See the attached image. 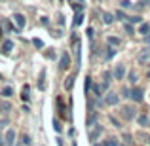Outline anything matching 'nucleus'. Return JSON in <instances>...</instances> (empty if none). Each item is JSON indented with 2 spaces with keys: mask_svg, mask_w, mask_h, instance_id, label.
<instances>
[{
  "mask_svg": "<svg viewBox=\"0 0 150 146\" xmlns=\"http://www.w3.org/2000/svg\"><path fill=\"white\" fill-rule=\"evenodd\" d=\"M120 116L124 118L125 121H131V120H135V118H137V108H135V106H129V104H125V106H122V110H120Z\"/></svg>",
  "mask_w": 150,
  "mask_h": 146,
  "instance_id": "f257e3e1",
  "label": "nucleus"
},
{
  "mask_svg": "<svg viewBox=\"0 0 150 146\" xmlns=\"http://www.w3.org/2000/svg\"><path fill=\"white\" fill-rule=\"evenodd\" d=\"M118 102H120V95H118V93H114V91L106 93V97H105L106 106H114V104H118Z\"/></svg>",
  "mask_w": 150,
  "mask_h": 146,
  "instance_id": "f03ea898",
  "label": "nucleus"
},
{
  "mask_svg": "<svg viewBox=\"0 0 150 146\" xmlns=\"http://www.w3.org/2000/svg\"><path fill=\"white\" fill-rule=\"evenodd\" d=\"M129 99H133L135 102H143L144 101V91L141 87H133L131 89V95H129Z\"/></svg>",
  "mask_w": 150,
  "mask_h": 146,
  "instance_id": "7ed1b4c3",
  "label": "nucleus"
},
{
  "mask_svg": "<svg viewBox=\"0 0 150 146\" xmlns=\"http://www.w3.org/2000/svg\"><path fill=\"white\" fill-rule=\"evenodd\" d=\"M15 137H17V133H15L13 129H8L6 135H4V142H6V146H15Z\"/></svg>",
  "mask_w": 150,
  "mask_h": 146,
  "instance_id": "20e7f679",
  "label": "nucleus"
},
{
  "mask_svg": "<svg viewBox=\"0 0 150 146\" xmlns=\"http://www.w3.org/2000/svg\"><path fill=\"white\" fill-rule=\"evenodd\" d=\"M148 59H150V46H146V48H143L139 51V55H137V61L139 63H148Z\"/></svg>",
  "mask_w": 150,
  "mask_h": 146,
  "instance_id": "39448f33",
  "label": "nucleus"
},
{
  "mask_svg": "<svg viewBox=\"0 0 150 146\" xmlns=\"http://www.w3.org/2000/svg\"><path fill=\"white\" fill-rule=\"evenodd\" d=\"M101 133H103V125H99V123L91 125V131H89V140H97L101 137Z\"/></svg>",
  "mask_w": 150,
  "mask_h": 146,
  "instance_id": "423d86ee",
  "label": "nucleus"
},
{
  "mask_svg": "<svg viewBox=\"0 0 150 146\" xmlns=\"http://www.w3.org/2000/svg\"><path fill=\"white\" fill-rule=\"evenodd\" d=\"M112 76L116 78V80H124V76H125V66L124 65H116V66H114V70H112Z\"/></svg>",
  "mask_w": 150,
  "mask_h": 146,
  "instance_id": "0eeeda50",
  "label": "nucleus"
},
{
  "mask_svg": "<svg viewBox=\"0 0 150 146\" xmlns=\"http://www.w3.org/2000/svg\"><path fill=\"white\" fill-rule=\"evenodd\" d=\"M11 19H13V23H15V27H17V29L19 30H21V29H25V15H23V13H13V17H11Z\"/></svg>",
  "mask_w": 150,
  "mask_h": 146,
  "instance_id": "6e6552de",
  "label": "nucleus"
},
{
  "mask_svg": "<svg viewBox=\"0 0 150 146\" xmlns=\"http://www.w3.org/2000/svg\"><path fill=\"white\" fill-rule=\"evenodd\" d=\"M69 66H70V57H69V53H63L61 55V61H59V68L67 70Z\"/></svg>",
  "mask_w": 150,
  "mask_h": 146,
  "instance_id": "1a4fd4ad",
  "label": "nucleus"
},
{
  "mask_svg": "<svg viewBox=\"0 0 150 146\" xmlns=\"http://www.w3.org/2000/svg\"><path fill=\"white\" fill-rule=\"evenodd\" d=\"M106 44H108L110 48H118V46L122 44V40L116 38V36H106Z\"/></svg>",
  "mask_w": 150,
  "mask_h": 146,
  "instance_id": "9d476101",
  "label": "nucleus"
},
{
  "mask_svg": "<svg viewBox=\"0 0 150 146\" xmlns=\"http://www.w3.org/2000/svg\"><path fill=\"white\" fill-rule=\"evenodd\" d=\"M137 121H139V125H143V127L150 125V118H148V114H141V116H137Z\"/></svg>",
  "mask_w": 150,
  "mask_h": 146,
  "instance_id": "9b49d317",
  "label": "nucleus"
},
{
  "mask_svg": "<svg viewBox=\"0 0 150 146\" xmlns=\"http://www.w3.org/2000/svg\"><path fill=\"white\" fill-rule=\"evenodd\" d=\"M0 93H2L4 99H10L11 95H13V87H11V85H6V87H2V91H0Z\"/></svg>",
  "mask_w": 150,
  "mask_h": 146,
  "instance_id": "f8f14e48",
  "label": "nucleus"
},
{
  "mask_svg": "<svg viewBox=\"0 0 150 146\" xmlns=\"http://www.w3.org/2000/svg\"><path fill=\"white\" fill-rule=\"evenodd\" d=\"M112 21H114V15L108 13V11H103V23L105 25H112Z\"/></svg>",
  "mask_w": 150,
  "mask_h": 146,
  "instance_id": "ddd939ff",
  "label": "nucleus"
},
{
  "mask_svg": "<svg viewBox=\"0 0 150 146\" xmlns=\"http://www.w3.org/2000/svg\"><path fill=\"white\" fill-rule=\"evenodd\" d=\"M10 110H11V102L10 101H2V102H0V112L8 114Z\"/></svg>",
  "mask_w": 150,
  "mask_h": 146,
  "instance_id": "4468645a",
  "label": "nucleus"
},
{
  "mask_svg": "<svg viewBox=\"0 0 150 146\" xmlns=\"http://www.w3.org/2000/svg\"><path fill=\"white\" fill-rule=\"evenodd\" d=\"M72 85H74V76H69L65 80V89H67V91H70V89H72Z\"/></svg>",
  "mask_w": 150,
  "mask_h": 146,
  "instance_id": "2eb2a0df",
  "label": "nucleus"
},
{
  "mask_svg": "<svg viewBox=\"0 0 150 146\" xmlns=\"http://www.w3.org/2000/svg\"><path fill=\"white\" fill-rule=\"evenodd\" d=\"M139 32L141 34H148L150 32V25H148V23H141V25H139Z\"/></svg>",
  "mask_w": 150,
  "mask_h": 146,
  "instance_id": "dca6fc26",
  "label": "nucleus"
},
{
  "mask_svg": "<svg viewBox=\"0 0 150 146\" xmlns=\"http://www.w3.org/2000/svg\"><path fill=\"white\" fill-rule=\"evenodd\" d=\"M124 30L129 34V36H133V34H135V29H133V25H131V23H125V25H124Z\"/></svg>",
  "mask_w": 150,
  "mask_h": 146,
  "instance_id": "f3484780",
  "label": "nucleus"
},
{
  "mask_svg": "<svg viewBox=\"0 0 150 146\" xmlns=\"http://www.w3.org/2000/svg\"><path fill=\"white\" fill-rule=\"evenodd\" d=\"M2 49L4 51H11V49H13V42H11V40H6L2 44Z\"/></svg>",
  "mask_w": 150,
  "mask_h": 146,
  "instance_id": "a211bd4d",
  "label": "nucleus"
},
{
  "mask_svg": "<svg viewBox=\"0 0 150 146\" xmlns=\"http://www.w3.org/2000/svg\"><path fill=\"white\" fill-rule=\"evenodd\" d=\"M103 146H120V144H118L116 139H106V140H103Z\"/></svg>",
  "mask_w": 150,
  "mask_h": 146,
  "instance_id": "6ab92c4d",
  "label": "nucleus"
},
{
  "mask_svg": "<svg viewBox=\"0 0 150 146\" xmlns=\"http://www.w3.org/2000/svg\"><path fill=\"white\" fill-rule=\"evenodd\" d=\"M44 76H46V72L42 70V72H40V80H38V89H44V87H46V84H44Z\"/></svg>",
  "mask_w": 150,
  "mask_h": 146,
  "instance_id": "aec40b11",
  "label": "nucleus"
},
{
  "mask_svg": "<svg viewBox=\"0 0 150 146\" xmlns=\"http://www.w3.org/2000/svg\"><path fill=\"white\" fill-rule=\"evenodd\" d=\"M131 6H133V4L129 2V0H120V8H122V10H127V8H131Z\"/></svg>",
  "mask_w": 150,
  "mask_h": 146,
  "instance_id": "412c9836",
  "label": "nucleus"
},
{
  "mask_svg": "<svg viewBox=\"0 0 150 146\" xmlns=\"http://www.w3.org/2000/svg\"><path fill=\"white\" fill-rule=\"evenodd\" d=\"M141 21H143V19H141L139 15H133V17H127V23H131V25H133V23H139V25H141Z\"/></svg>",
  "mask_w": 150,
  "mask_h": 146,
  "instance_id": "4be33fe9",
  "label": "nucleus"
},
{
  "mask_svg": "<svg viewBox=\"0 0 150 146\" xmlns=\"http://www.w3.org/2000/svg\"><path fill=\"white\" fill-rule=\"evenodd\" d=\"M82 21H84V15H82L80 11H78L76 17H74V25H82Z\"/></svg>",
  "mask_w": 150,
  "mask_h": 146,
  "instance_id": "5701e85b",
  "label": "nucleus"
},
{
  "mask_svg": "<svg viewBox=\"0 0 150 146\" xmlns=\"http://www.w3.org/2000/svg\"><path fill=\"white\" fill-rule=\"evenodd\" d=\"M21 140H23V144H25V146H30V142H33V140H30V137L27 135V133L21 137Z\"/></svg>",
  "mask_w": 150,
  "mask_h": 146,
  "instance_id": "b1692460",
  "label": "nucleus"
},
{
  "mask_svg": "<svg viewBox=\"0 0 150 146\" xmlns=\"http://www.w3.org/2000/svg\"><path fill=\"white\" fill-rule=\"evenodd\" d=\"M6 125H10V120L8 118H0V129H4Z\"/></svg>",
  "mask_w": 150,
  "mask_h": 146,
  "instance_id": "393cba45",
  "label": "nucleus"
},
{
  "mask_svg": "<svg viewBox=\"0 0 150 146\" xmlns=\"http://www.w3.org/2000/svg\"><path fill=\"white\" fill-rule=\"evenodd\" d=\"M53 129H55V131H57V133H61V131H63V127H61V123H59V121H57V120H53Z\"/></svg>",
  "mask_w": 150,
  "mask_h": 146,
  "instance_id": "a878e982",
  "label": "nucleus"
},
{
  "mask_svg": "<svg viewBox=\"0 0 150 146\" xmlns=\"http://www.w3.org/2000/svg\"><path fill=\"white\" fill-rule=\"evenodd\" d=\"M116 19H125V21H127V17H125V13H124L122 10H118V11H116Z\"/></svg>",
  "mask_w": 150,
  "mask_h": 146,
  "instance_id": "bb28decb",
  "label": "nucleus"
},
{
  "mask_svg": "<svg viewBox=\"0 0 150 146\" xmlns=\"http://www.w3.org/2000/svg\"><path fill=\"white\" fill-rule=\"evenodd\" d=\"M106 49H108V51H106V59H110V57H112L114 53H116V49H114V48H110V46H108Z\"/></svg>",
  "mask_w": 150,
  "mask_h": 146,
  "instance_id": "cd10ccee",
  "label": "nucleus"
},
{
  "mask_svg": "<svg viewBox=\"0 0 150 146\" xmlns=\"http://www.w3.org/2000/svg\"><path fill=\"white\" fill-rule=\"evenodd\" d=\"M84 87H86V93H88V91H89V87H91V78H89V76L86 78V85H84Z\"/></svg>",
  "mask_w": 150,
  "mask_h": 146,
  "instance_id": "c85d7f7f",
  "label": "nucleus"
},
{
  "mask_svg": "<svg viewBox=\"0 0 150 146\" xmlns=\"http://www.w3.org/2000/svg\"><path fill=\"white\" fill-rule=\"evenodd\" d=\"M23 99H25V101H29V87H23Z\"/></svg>",
  "mask_w": 150,
  "mask_h": 146,
  "instance_id": "c756f323",
  "label": "nucleus"
},
{
  "mask_svg": "<svg viewBox=\"0 0 150 146\" xmlns=\"http://www.w3.org/2000/svg\"><path fill=\"white\" fill-rule=\"evenodd\" d=\"M33 44L36 46V48H42V46H44V44H42V40H40V38H34V40H33Z\"/></svg>",
  "mask_w": 150,
  "mask_h": 146,
  "instance_id": "7c9ffc66",
  "label": "nucleus"
},
{
  "mask_svg": "<svg viewBox=\"0 0 150 146\" xmlns=\"http://www.w3.org/2000/svg\"><path fill=\"white\" fill-rule=\"evenodd\" d=\"M129 82H131V84H135V82H137V74L135 72H129Z\"/></svg>",
  "mask_w": 150,
  "mask_h": 146,
  "instance_id": "2f4dec72",
  "label": "nucleus"
},
{
  "mask_svg": "<svg viewBox=\"0 0 150 146\" xmlns=\"http://www.w3.org/2000/svg\"><path fill=\"white\" fill-rule=\"evenodd\" d=\"M93 93H95V97H99V95H101V89H99V85H93Z\"/></svg>",
  "mask_w": 150,
  "mask_h": 146,
  "instance_id": "473e14b6",
  "label": "nucleus"
},
{
  "mask_svg": "<svg viewBox=\"0 0 150 146\" xmlns=\"http://www.w3.org/2000/svg\"><path fill=\"white\" fill-rule=\"evenodd\" d=\"M139 6H150V0H141Z\"/></svg>",
  "mask_w": 150,
  "mask_h": 146,
  "instance_id": "72a5a7b5",
  "label": "nucleus"
},
{
  "mask_svg": "<svg viewBox=\"0 0 150 146\" xmlns=\"http://www.w3.org/2000/svg\"><path fill=\"white\" fill-rule=\"evenodd\" d=\"M144 42H146V44L150 46V32H148V34H144Z\"/></svg>",
  "mask_w": 150,
  "mask_h": 146,
  "instance_id": "f704fd0d",
  "label": "nucleus"
},
{
  "mask_svg": "<svg viewBox=\"0 0 150 146\" xmlns=\"http://www.w3.org/2000/svg\"><path fill=\"white\" fill-rule=\"evenodd\" d=\"M0 146H6V142H4V137H0Z\"/></svg>",
  "mask_w": 150,
  "mask_h": 146,
  "instance_id": "c9c22d12",
  "label": "nucleus"
},
{
  "mask_svg": "<svg viewBox=\"0 0 150 146\" xmlns=\"http://www.w3.org/2000/svg\"><path fill=\"white\" fill-rule=\"evenodd\" d=\"M146 76H148V80H150V70H148V74H146Z\"/></svg>",
  "mask_w": 150,
  "mask_h": 146,
  "instance_id": "e433bc0d",
  "label": "nucleus"
},
{
  "mask_svg": "<svg viewBox=\"0 0 150 146\" xmlns=\"http://www.w3.org/2000/svg\"><path fill=\"white\" fill-rule=\"evenodd\" d=\"M95 146H103V144H95Z\"/></svg>",
  "mask_w": 150,
  "mask_h": 146,
  "instance_id": "4c0bfd02",
  "label": "nucleus"
},
{
  "mask_svg": "<svg viewBox=\"0 0 150 146\" xmlns=\"http://www.w3.org/2000/svg\"><path fill=\"white\" fill-rule=\"evenodd\" d=\"M148 140H150V139H148Z\"/></svg>",
  "mask_w": 150,
  "mask_h": 146,
  "instance_id": "58836bf2",
  "label": "nucleus"
}]
</instances>
